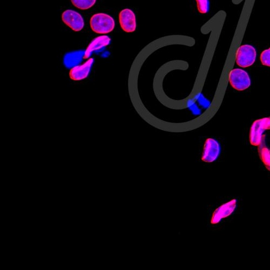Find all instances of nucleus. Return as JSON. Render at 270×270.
I'll use <instances>...</instances> for the list:
<instances>
[{"instance_id": "f03ea898", "label": "nucleus", "mask_w": 270, "mask_h": 270, "mask_svg": "<svg viewBox=\"0 0 270 270\" xmlns=\"http://www.w3.org/2000/svg\"><path fill=\"white\" fill-rule=\"evenodd\" d=\"M257 56L255 48L249 45L241 46L237 51L236 62L242 68H248L255 63Z\"/></svg>"}, {"instance_id": "0eeeda50", "label": "nucleus", "mask_w": 270, "mask_h": 270, "mask_svg": "<svg viewBox=\"0 0 270 270\" xmlns=\"http://www.w3.org/2000/svg\"><path fill=\"white\" fill-rule=\"evenodd\" d=\"M62 20L67 26L75 31H81L85 26L83 16L74 11H64L62 15Z\"/></svg>"}, {"instance_id": "6e6552de", "label": "nucleus", "mask_w": 270, "mask_h": 270, "mask_svg": "<svg viewBox=\"0 0 270 270\" xmlns=\"http://www.w3.org/2000/svg\"><path fill=\"white\" fill-rule=\"evenodd\" d=\"M237 200H233L223 204L217 208L212 215L211 223L212 224L218 223L222 219L231 215L236 209Z\"/></svg>"}, {"instance_id": "7ed1b4c3", "label": "nucleus", "mask_w": 270, "mask_h": 270, "mask_svg": "<svg viewBox=\"0 0 270 270\" xmlns=\"http://www.w3.org/2000/svg\"><path fill=\"white\" fill-rule=\"evenodd\" d=\"M229 83L238 91H243L251 85V80L248 73L241 69H234L229 75Z\"/></svg>"}, {"instance_id": "f8f14e48", "label": "nucleus", "mask_w": 270, "mask_h": 270, "mask_svg": "<svg viewBox=\"0 0 270 270\" xmlns=\"http://www.w3.org/2000/svg\"><path fill=\"white\" fill-rule=\"evenodd\" d=\"M223 12H220L217 13L213 17L209 20L201 28V31L203 34H208L212 31L218 24L223 22Z\"/></svg>"}, {"instance_id": "9b49d317", "label": "nucleus", "mask_w": 270, "mask_h": 270, "mask_svg": "<svg viewBox=\"0 0 270 270\" xmlns=\"http://www.w3.org/2000/svg\"><path fill=\"white\" fill-rule=\"evenodd\" d=\"M85 52L84 51H78L68 53L64 56L63 63L65 67L68 69H72L83 61L85 59Z\"/></svg>"}, {"instance_id": "ddd939ff", "label": "nucleus", "mask_w": 270, "mask_h": 270, "mask_svg": "<svg viewBox=\"0 0 270 270\" xmlns=\"http://www.w3.org/2000/svg\"><path fill=\"white\" fill-rule=\"evenodd\" d=\"M258 151L260 158L264 164L265 166L270 171V149H268L262 143L258 146Z\"/></svg>"}, {"instance_id": "4468645a", "label": "nucleus", "mask_w": 270, "mask_h": 270, "mask_svg": "<svg viewBox=\"0 0 270 270\" xmlns=\"http://www.w3.org/2000/svg\"><path fill=\"white\" fill-rule=\"evenodd\" d=\"M71 2L78 9L87 10L95 4L96 0H71Z\"/></svg>"}, {"instance_id": "f3484780", "label": "nucleus", "mask_w": 270, "mask_h": 270, "mask_svg": "<svg viewBox=\"0 0 270 270\" xmlns=\"http://www.w3.org/2000/svg\"><path fill=\"white\" fill-rule=\"evenodd\" d=\"M268 128L270 129V117L268 118Z\"/></svg>"}, {"instance_id": "1a4fd4ad", "label": "nucleus", "mask_w": 270, "mask_h": 270, "mask_svg": "<svg viewBox=\"0 0 270 270\" xmlns=\"http://www.w3.org/2000/svg\"><path fill=\"white\" fill-rule=\"evenodd\" d=\"M94 62V59L91 58L83 64H80L71 69L70 72V78L75 81H80L87 78L92 70Z\"/></svg>"}, {"instance_id": "f257e3e1", "label": "nucleus", "mask_w": 270, "mask_h": 270, "mask_svg": "<svg viewBox=\"0 0 270 270\" xmlns=\"http://www.w3.org/2000/svg\"><path fill=\"white\" fill-rule=\"evenodd\" d=\"M90 24L93 31L100 34H108L115 27V22L111 16L104 13L94 14L90 20Z\"/></svg>"}, {"instance_id": "dca6fc26", "label": "nucleus", "mask_w": 270, "mask_h": 270, "mask_svg": "<svg viewBox=\"0 0 270 270\" xmlns=\"http://www.w3.org/2000/svg\"><path fill=\"white\" fill-rule=\"evenodd\" d=\"M260 59L261 64L270 67V48L261 53Z\"/></svg>"}, {"instance_id": "39448f33", "label": "nucleus", "mask_w": 270, "mask_h": 270, "mask_svg": "<svg viewBox=\"0 0 270 270\" xmlns=\"http://www.w3.org/2000/svg\"><path fill=\"white\" fill-rule=\"evenodd\" d=\"M220 153V145L215 139L209 138L204 143L202 160L203 162L211 163L215 161Z\"/></svg>"}, {"instance_id": "20e7f679", "label": "nucleus", "mask_w": 270, "mask_h": 270, "mask_svg": "<svg viewBox=\"0 0 270 270\" xmlns=\"http://www.w3.org/2000/svg\"><path fill=\"white\" fill-rule=\"evenodd\" d=\"M268 128V118L255 121L251 126L249 134L250 142L252 145L258 146L265 136L263 134Z\"/></svg>"}, {"instance_id": "9d476101", "label": "nucleus", "mask_w": 270, "mask_h": 270, "mask_svg": "<svg viewBox=\"0 0 270 270\" xmlns=\"http://www.w3.org/2000/svg\"><path fill=\"white\" fill-rule=\"evenodd\" d=\"M110 42L111 38L107 35L100 36L94 38L85 51V59H89L93 53L102 50L104 47L108 46Z\"/></svg>"}, {"instance_id": "2eb2a0df", "label": "nucleus", "mask_w": 270, "mask_h": 270, "mask_svg": "<svg viewBox=\"0 0 270 270\" xmlns=\"http://www.w3.org/2000/svg\"><path fill=\"white\" fill-rule=\"evenodd\" d=\"M198 10L200 14H207L210 10L209 0H196Z\"/></svg>"}, {"instance_id": "423d86ee", "label": "nucleus", "mask_w": 270, "mask_h": 270, "mask_svg": "<svg viewBox=\"0 0 270 270\" xmlns=\"http://www.w3.org/2000/svg\"><path fill=\"white\" fill-rule=\"evenodd\" d=\"M119 22L122 29L128 33L134 32L137 28L136 15L132 10L128 8L120 12Z\"/></svg>"}]
</instances>
